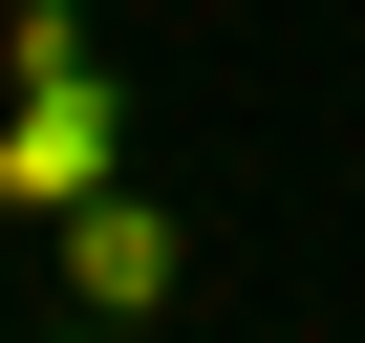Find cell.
<instances>
[{"label":"cell","instance_id":"obj_3","mask_svg":"<svg viewBox=\"0 0 365 343\" xmlns=\"http://www.w3.org/2000/svg\"><path fill=\"white\" fill-rule=\"evenodd\" d=\"M43 343H129V322H108V300H65V322H43Z\"/></svg>","mask_w":365,"mask_h":343},{"label":"cell","instance_id":"obj_1","mask_svg":"<svg viewBox=\"0 0 365 343\" xmlns=\"http://www.w3.org/2000/svg\"><path fill=\"white\" fill-rule=\"evenodd\" d=\"M108 150H129V107H108V65H65V86H22V129H0V194L22 215H86Z\"/></svg>","mask_w":365,"mask_h":343},{"label":"cell","instance_id":"obj_2","mask_svg":"<svg viewBox=\"0 0 365 343\" xmlns=\"http://www.w3.org/2000/svg\"><path fill=\"white\" fill-rule=\"evenodd\" d=\"M172 279H194V236H172L150 194H86V215H65V300H108V322H150Z\"/></svg>","mask_w":365,"mask_h":343}]
</instances>
